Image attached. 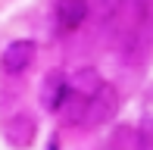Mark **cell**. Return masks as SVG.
<instances>
[{
    "label": "cell",
    "instance_id": "cell-6",
    "mask_svg": "<svg viewBox=\"0 0 153 150\" xmlns=\"http://www.w3.org/2000/svg\"><path fill=\"white\" fill-rule=\"evenodd\" d=\"M100 85H103V78H100V72H97V69H78L72 78H69V88L78 91V94H85V97H91Z\"/></svg>",
    "mask_w": 153,
    "mask_h": 150
},
{
    "label": "cell",
    "instance_id": "cell-5",
    "mask_svg": "<svg viewBox=\"0 0 153 150\" xmlns=\"http://www.w3.org/2000/svg\"><path fill=\"white\" fill-rule=\"evenodd\" d=\"M3 138L10 141L16 150H25L34 141V119L28 113H19V116H13L10 122L3 125Z\"/></svg>",
    "mask_w": 153,
    "mask_h": 150
},
{
    "label": "cell",
    "instance_id": "cell-3",
    "mask_svg": "<svg viewBox=\"0 0 153 150\" xmlns=\"http://www.w3.org/2000/svg\"><path fill=\"white\" fill-rule=\"evenodd\" d=\"M66 94H69V75L59 69L47 72V78L41 81V106L47 113H59L66 103Z\"/></svg>",
    "mask_w": 153,
    "mask_h": 150
},
{
    "label": "cell",
    "instance_id": "cell-4",
    "mask_svg": "<svg viewBox=\"0 0 153 150\" xmlns=\"http://www.w3.org/2000/svg\"><path fill=\"white\" fill-rule=\"evenodd\" d=\"M53 19L62 31H75L88 19V0H56L53 3Z\"/></svg>",
    "mask_w": 153,
    "mask_h": 150
},
{
    "label": "cell",
    "instance_id": "cell-1",
    "mask_svg": "<svg viewBox=\"0 0 153 150\" xmlns=\"http://www.w3.org/2000/svg\"><path fill=\"white\" fill-rule=\"evenodd\" d=\"M116 110H119V94H116L113 85L103 81L91 97H88V110H85L81 125H106V122L116 116Z\"/></svg>",
    "mask_w": 153,
    "mask_h": 150
},
{
    "label": "cell",
    "instance_id": "cell-2",
    "mask_svg": "<svg viewBox=\"0 0 153 150\" xmlns=\"http://www.w3.org/2000/svg\"><path fill=\"white\" fill-rule=\"evenodd\" d=\"M34 56H38V44L31 38H19V41H10L0 53V69L6 75H22L31 69Z\"/></svg>",
    "mask_w": 153,
    "mask_h": 150
}]
</instances>
